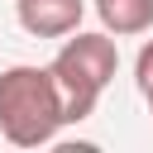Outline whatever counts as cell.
Here are the masks:
<instances>
[{
  "instance_id": "obj_1",
  "label": "cell",
  "mask_w": 153,
  "mask_h": 153,
  "mask_svg": "<svg viewBox=\"0 0 153 153\" xmlns=\"http://www.w3.org/2000/svg\"><path fill=\"white\" fill-rule=\"evenodd\" d=\"M62 124H67V105L48 67L14 62L0 72V134L14 148H43L57 139Z\"/></svg>"
},
{
  "instance_id": "obj_2",
  "label": "cell",
  "mask_w": 153,
  "mask_h": 153,
  "mask_svg": "<svg viewBox=\"0 0 153 153\" xmlns=\"http://www.w3.org/2000/svg\"><path fill=\"white\" fill-rule=\"evenodd\" d=\"M115 67H120V48L110 33H81L72 29L57 48V57L48 62V72L57 76V91H62V105H67V124H81L96 115L105 86L115 81Z\"/></svg>"
},
{
  "instance_id": "obj_3",
  "label": "cell",
  "mask_w": 153,
  "mask_h": 153,
  "mask_svg": "<svg viewBox=\"0 0 153 153\" xmlns=\"http://www.w3.org/2000/svg\"><path fill=\"white\" fill-rule=\"evenodd\" d=\"M81 14L86 0H14V19L33 38H67L72 29H81Z\"/></svg>"
},
{
  "instance_id": "obj_4",
  "label": "cell",
  "mask_w": 153,
  "mask_h": 153,
  "mask_svg": "<svg viewBox=\"0 0 153 153\" xmlns=\"http://www.w3.org/2000/svg\"><path fill=\"white\" fill-rule=\"evenodd\" d=\"M96 14L105 24V33H115V38L153 29V0H96Z\"/></svg>"
},
{
  "instance_id": "obj_5",
  "label": "cell",
  "mask_w": 153,
  "mask_h": 153,
  "mask_svg": "<svg viewBox=\"0 0 153 153\" xmlns=\"http://www.w3.org/2000/svg\"><path fill=\"white\" fill-rule=\"evenodd\" d=\"M134 81H139V96H148L153 91V38L139 48V57H134Z\"/></svg>"
},
{
  "instance_id": "obj_6",
  "label": "cell",
  "mask_w": 153,
  "mask_h": 153,
  "mask_svg": "<svg viewBox=\"0 0 153 153\" xmlns=\"http://www.w3.org/2000/svg\"><path fill=\"white\" fill-rule=\"evenodd\" d=\"M143 100H148V115H153V91H148V96H143Z\"/></svg>"
}]
</instances>
